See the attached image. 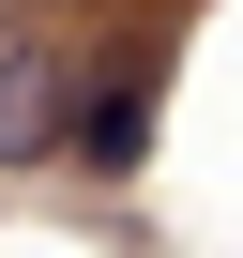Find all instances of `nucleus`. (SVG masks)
Segmentation results:
<instances>
[{
    "mask_svg": "<svg viewBox=\"0 0 243 258\" xmlns=\"http://www.w3.org/2000/svg\"><path fill=\"white\" fill-rule=\"evenodd\" d=\"M76 61L46 46V31H0V167H46V152H76Z\"/></svg>",
    "mask_w": 243,
    "mask_h": 258,
    "instance_id": "f257e3e1",
    "label": "nucleus"
},
{
    "mask_svg": "<svg viewBox=\"0 0 243 258\" xmlns=\"http://www.w3.org/2000/svg\"><path fill=\"white\" fill-rule=\"evenodd\" d=\"M137 152H152V91H76V167L137 182Z\"/></svg>",
    "mask_w": 243,
    "mask_h": 258,
    "instance_id": "f03ea898",
    "label": "nucleus"
}]
</instances>
